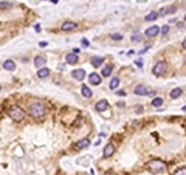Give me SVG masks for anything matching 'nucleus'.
Segmentation results:
<instances>
[{
  "label": "nucleus",
  "mask_w": 186,
  "mask_h": 175,
  "mask_svg": "<svg viewBox=\"0 0 186 175\" xmlns=\"http://www.w3.org/2000/svg\"><path fill=\"white\" fill-rule=\"evenodd\" d=\"M28 113L34 118V119H40V118H43L45 116V106L42 104V102H33V104H30V107H28Z\"/></svg>",
  "instance_id": "1"
},
{
  "label": "nucleus",
  "mask_w": 186,
  "mask_h": 175,
  "mask_svg": "<svg viewBox=\"0 0 186 175\" xmlns=\"http://www.w3.org/2000/svg\"><path fill=\"white\" fill-rule=\"evenodd\" d=\"M146 167L152 172V173H161V172H165L168 169L166 163L165 161H161V160H152L146 164Z\"/></svg>",
  "instance_id": "2"
},
{
  "label": "nucleus",
  "mask_w": 186,
  "mask_h": 175,
  "mask_svg": "<svg viewBox=\"0 0 186 175\" xmlns=\"http://www.w3.org/2000/svg\"><path fill=\"white\" fill-rule=\"evenodd\" d=\"M8 115H9V118H11L13 121H16V122H19V121H22L23 118H25V112H23L19 106L11 107V109L8 110Z\"/></svg>",
  "instance_id": "3"
},
{
  "label": "nucleus",
  "mask_w": 186,
  "mask_h": 175,
  "mask_svg": "<svg viewBox=\"0 0 186 175\" xmlns=\"http://www.w3.org/2000/svg\"><path fill=\"white\" fill-rule=\"evenodd\" d=\"M166 70H168V64H166L165 61H158V62L154 65L152 73L155 74V76H163V74L166 73Z\"/></svg>",
  "instance_id": "4"
},
{
  "label": "nucleus",
  "mask_w": 186,
  "mask_h": 175,
  "mask_svg": "<svg viewBox=\"0 0 186 175\" xmlns=\"http://www.w3.org/2000/svg\"><path fill=\"white\" fill-rule=\"evenodd\" d=\"M76 28H78V23H76V22H72V20L64 22V23H62V27H61L62 31H75Z\"/></svg>",
  "instance_id": "5"
},
{
  "label": "nucleus",
  "mask_w": 186,
  "mask_h": 175,
  "mask_svg": "<svg viewBox=\"0 0 186 175\" xmlns=\"http://www.w3.org/2000/svg\"><path fill=\"white\" fill-rule=\"evenodd\" d=\"M160 33V28L157 27V25H152V27H149L146 31H144V36L146 37H157Z\"/></svg>",
  "instance_id": "6"
},
{
  "label": "nucleus",
  "mask_w": 186,
  "mask_h": 175,
  "mask_svg": "<svg viewBox=\"0 0 186 175\" xmlns=\"http://www.w3.org/2000/svg\"><path fill=\"white\" fill-rule=\"evenodd\" d=\"M133 93L135 95H140V96H144V95H154V91H151V90H147L146 88V85H136L135 88H133Z\"/></svg>",
  "instance_id": "7"
},
{
  "label": "nucleus",
  "mask_w": 186,
  "mask_h": 175,
  "mask_svg": "<svg viewBox=\"0 0 186 175\" xmlns=\"http://www.w3.org/2000/svg\"><path fill=\"white\" fill-rule=\"evenodd\" d=\"M107 109H109V102L106 101V99H101V101H98V102H96V106H95V110H96V112H99V113L106 112Z\"/></svg>",
  "instance_id": "8"
},
{
  "label": "nucleus",
  "mask_w": 186,
  "mask_h": 175,
  "mask_svg": "<svg viewBox=\"0 0 186 175\" xmlns=\"http://www.w3.org/2000/svg\"><path fill=\"white\" fill-rule=\"evenodd\" d=\"M88 81H90L91 85H99L101 84V76L98 73H91V74H88Z\"/></svg>",
  "instance_id": "9"
},
{
  "label": "nucleus",
  "mask_w": 186,
  "mask_h": 175,
  "mask_svg": "<svg viewBox=\"0 0 186 175\" xmlns=\"http://www.w3.org/2000/svg\"><path fill=\"white\" fill-rule=\"evenodd\" d=\"M72 76H73L76 81H82V79L85 78V71H84L82 68H79V70H75V71H72Z\"/></svg>",
  "instance_id": "10"
},
{
  "label": "nucleus",
  "mask_w": 186,
  "mask_h": 175,
  "mask_svg": "<svg viewBox=\"0 0 186 175\" xmlns=\"http://www.w3.org/2000/svg\"><path fill=\"white\" fill-rule=\"evenodd\" d=\"M113 154H115V146H113V144H107L106 149H104V152H102L104 158H109V157H112Z\"/></svg>",
  "instance_id": "11"
},
{
  "label": "nucleus",
  "mask_w": 186,
  "mask_h": 175,
  "mask_svg": "<svg viewBox=\"0 0 186 175\" xmlns=\"http://www.w3.org/2000/svg\"><path fill=\"white\" fill-rule=\"evenodd\" d=\"M65 61H67V64H78V61H79V58H78V54H75V53H68L67 56H65Z\"/></svg>",
  "instance_id": "12"
},
{
  "label": "nucleus",
  "mask_w": 186,
  "mask_h": 175,
  "mask_svg": "<svg viewBox=\"0 0 186 175\" xmlns=\"http://www.w3.org/2000/svg\"><path fill=\"white\" fill-rule=\"evenodd\" d=\"M3 68H5L6 71H14V70H16V62L11 61V59H8V61L3 62Z\"/></svg>",
  "instance_id": "13"
},
{
  "label": "nucleus",
  "mask_w": 186,
  "mask_h": 175,
  "mask_svg": "<svg viewBox=\"0 0 186 175\" xmlns=\"http://www.w3.org/2000/svg\"><path fill=\"white\" fill-rule=\"evenodd\" d=\"M48 76H50V70H48V68H46V67L39 68V71H37V78L43 79V78H48Z\"/></svg>",
  "instance_id": "14"
},
{
  "label": "nucleus",
  "mask_w": 186,
  "mask_h": 175,
  "mask_svg": "<svg viewBox=\"0 0 186 175\" xmlns=\"http://www.w3.org/2000/svg\"><path fill=\"white\" fill-rule=\"evenodd\" d=\"M45 62H46V61H45L43 56H36V58H34V65H36L37 68H42V67L45 65Z\"/></svg>",
  "instance_id": "15"
},
{
  "label": "nucleus",
  "mask_w": 186,
  "mask_h": 175,
  "mask_svg": "<svg viewBox=\"0 0 186 175\" xmlns=\"http://www.w3.org/2000/svg\"><path fill=\"white\" fill-rule=\"evenodd\" d=\"M102 62H104V58H101V56H93L91 58V65L93 67H101Z\"/></svg>",
  "instance_id": "16"
},
{
  "label": "nucleus",
  "mask_w": 186,
  "mask_h": 175,
  "mask_svg": "<svg viewBox=\"0 0 186 175\" xmlns=\"http://www.w3.org/2000/svg\"><path fill=\"white\" fill-rule=\"evenodd\" d=\"M81 93H82V96L84 98H91V88L88 87V85H82V88H81Z\"/></svg>",
  "instance_id": "17"
},
{
  "label": "nucleus",
  "mask_w": 186,
  "mask_h": 175,
  "mask_svg": "<svg viewBox=\"0 0 186 175\" xmlns=\"http://www.w3.org/2000/svg\"><path fill=\"white\" fill-rule=\"evenodd\" d=\"M181 93H183V90H181L180 87H177V88H174V90H171V93H169V96H171L172 99H177V98H180V96H181Z\"/></svg>",
  "instance_id": "18"
},
{
  "label": "nucleus",
  "mask_w": 186,
  "mask_h": 175,
  "mask_svg": "<svg viewBox=\"0 0 186 175\" xmlns=\"http://www.w3.org/2000/svg\"><path fill=\"white\" fill-rule=\"evenodd\" d=\"M118 85H120V78H118V76L112 78V81H110V84H109L110 90H116V88H118Z\"/></svg>",
  "instance_id": "19"
},
{
  "label": "nucleus",
  "mask_w": 186,
  "mask_h": 175,
  "mask_svg": "<svg viewBox=\"0 0 186 175\" xmlns=\"http://www.w3.org/2000/svg\"><path fill=\"white\" fill-rule=\"evenodd\" d=\"M90 146V140L88 138H84V140H81L78 144H76V149H85V147H88Z\"/></svg>",
  "instance_id": "20"
},
{
  "label": "nucleus",
  "mask_w": 186,
  "mask_h": 175,
  "mask_svg": "<svg viewBox=\"0 0 186 175\" xmlns=\"http://www.w3.org/2000/svg\"><path fill=\"white\" fill-rule=\"evenodd\" d=\"M112 70H113V67H112V65H106V67L102 68V73H101V74H102L104 78H109L110 74H112Z\"/></svg>",
  "instance_id": "21"
},
{
  "label": "nucleus",
  "mask_w": 186,
  "mask_h": 175,
  "mask_svg": "<svg viewBox=\"0 0 186 175\" xmlns=\"http://www.w3.org/2000/svg\"><path fill=\"white\" fill-rule=\"evenodd\" d=\"M158 16H160V14H158L157 11H152L151 14H147V16H144V20H146V22H152V20H155V19H158Z\"/></svg>",
  "instance_id": "22"
},
{
  "label": "nucleus",
  "mask_w": 186,
  "mask_h": 175,
  "mask_svg": "<svg viewBox=\"0 0 186 175\" xmlns=\"http://www.w3.org/2000/svg\"><path fill=\"white\" fill-rule=\"evenodd\" d=\"M161 106H163V99H161V98L152 99V107H161Z\"/></svg>",
  "instance_id": "23"
},
{
  "label": "nucleus",
  "mask_w": 186,
  "mask_h": 175,
  "mask_svg": "<svg viewBox=\"0 0 186 175\" xmlns=\"http://www.w3.org/2000/svg\"><path fill=\"white\" fill-rule=\"evenodd\" d=\"M175 9H177V6H175V5H171V6H168V8L165 9V13H168V14H174Z\"/></svg>",
  "instance_id": "24"
},
{
  "label": "nucleus",
  "mask_w": 186,
  "mask_h": 175,
  "mask_svg": "<svg viewBox=\"0 0 186 175\" xmlns=\"http://www.w3.org/2000/svg\"><path fill=\"white\" fill-rule=\"evenodd\" d=\"M169 33V25H163V28H161V34L163 36H168Z\"/></svg>",
  "instance_id": "25"
},
{
  "label": "nucleus",
  "mask_w": 186,
  "mask_h": 175,
  "mask_svg": "<svg viewBox=\"0 0 186 175\" xmlns=\"http://www.w3.org/2000/svg\"><path fill=\"white\" fill-rule=\"evenodd\" d=\"M174 175H186V167H180V169H177Z\"/></svg>",
  "instance_id": "26"
},
{
  "label": "nucleus",
  "mask_w": 186,
  "mask_h": 175,
  "mask_svg": "<svg viewBox=\"0 0 186 175\" xmlns=\"http://www.w3.org/2000/svg\"><path fill=\"white\" fill-rule=\"evenodd\" d=\"M112 39H113V40H121L123 36H121L120 33H113V34H112Z\"/></svg>",
  "instance_id": "27"
},
{
  "label": "nucleus",
  "mask_w": 186,
  "mask_h": 175,
  "mask_svg": "<svg viewBox=\"0 0 186 175\" xmlns=\"http://www.w3.org/2000/svg\"><path fill=\"white\" fill-rule=\"evenodd\" d=\"M135 112L136 113H143L144 112V107L143 106H135Z\"/></svg>",
  "instance_id": "28"
},
{
  "label": "nucleus",
  "mask_w": 186,
  "mask_h": 175,
  "mask_svg": "<svg viewBox=\"0 0 186 175\" xmlns=\"http://www.w3.org/2000/svg\"><path fill=\"white\" fill-rule=\"evenodd\" d=\"M132 40H133V42H140V40H141V36H140V34H135V36L132 37Z\"/></svg>",
  "instance_id": "29"
},
{
  "label": "nucleus",
  "mask_w": 186,
  "mask_h": 175,
  "mask_svg": "<svg viewBox=\"0 0 186 175\" xmlns=\"http://www.w3.org/2000/svg\"><path fill=\"white\" fill-rule=\"evenodd\" d=\"M135 65L141 68V67H143V61H141V59H136V61H135Z\"/></svg>",
  "instance_id": "30"
},
{
  "label": "nucleus",
  "mask_w": 186,
  "mask_h": 175,
  "mask_svg": "<svg viewBox=\"0 0 186 175\" xmlns=\"http://www.w3.org/2000/svg\"><path fill=\"white\" fill-rule=\"evenodd\" d=\"M9 6H11V3H8V2H6V3H5V2L0 3V8H9Z\"/></svg>",
  "instance_id": "31"
},
{
  "label": "nucleus",
  "mask_w": 186,
  "mask_h": 175,
  "mask_svg": "<svg viewBox=\"0 0 186 175\" xmlns=\"http://www.w3.org/2000/svg\"><path fill=\"white\" fill-rule=\"evenodd\" d=\"M81 43H82V47H88V40H87V39H82Z\"/></svg>",
  "instance_id": "32"
},
{
  "label": "nucleus",
  "mask_w": 186,
  "mask_h": 175,
  "mask_svg": "<svg viewBox=\"0 0 186 175\" xmlns=\"http://www.w3.org/2000/svg\"><path fill=\"white\" fill-rule=\"evenodd\" d=\"M147 48H149V47H146L144 50H140V51H138V54H144V53L147 51Z\"/></svg>",
  "instance_id": "33"
},
{
  "label": "nucleus",
  "mask_w": 186,
  "mask_h": 175,
  "mask_svg": "<svg viewBox=\"0 0 186 175\" xmlns=\"http://www.w3.org/2000/svg\"><path fill=\"white\" fill-rule=\"evenodd\" d=\"M79 51H81V50H79V48H73V53H75V54H78Z\"/></svg>",
  "instance_id": "34"
},
{
  "label": "nucleus",
  "mask_w": 186,
  "mask_h": 175,
  "mask_svg": "<svg viewBox=\"0 0 186 175\" xmlns=\"http://www.w3.org/2000/svg\"><path fill=\"white\" fill-rule=\"evenodd\" d=\"M34 30L39 33V31H40V25H36V27H34Z\"/></svg>",
  "instance_id": "35"
},
{
  "label": "nucleus",
  "mask_w": 186,
  "mask_h": 175,
  "mask_svg": "<svg viewBox=\"0 0 186 175\" xmlns=\"http://www.w3.org/2000/svg\"><path fill=\"white\" fill-rule=\"evenodd\" d=\"M39 45H40V47H42V48H43V47H46V45H48V43H46V42H40V43H39Z\"/></svg>",
  "instance_id": "36"
},
{
  "label": "nucleus",
  "mask_w": 186,
  "mask_h": 175,
  "mask_svg": "<svg viewBox=\"0 0 186 175\" xmlns=\"http://www.w3.org/2000/svg\"><path fill=\"white\" fill-rule=\"evenodd\" d=\"M118 95H120V96H124V95H126V91H123V90H120V91H118Z\"/></svg>",
  "instance_id": "37"
},
{
  "label": "nucleus",
  "mask_w": 186,
  "mask_h": 175,
  "mask_svg": "<svg viewBox=\"0 0 186 175\" xmlns=\"http://www.w3.org/2000/svg\"><path fill=\"white\" fill-rule=\"evenodd\" d=\"M181 47H183V50H186V39L183 40V43H181Z\"/></svg>",
  "instance_id": "38"
},
{
  "label": "nucleus",
  "mask_w": 186,
  "mask_h": 175,
  "mask_svg": "<svg viewBox=\"0 0 186 175\" xmlns=\"http://www.w3.org/2000/svg\"><path fill=\"white\" fill-rule=\"evenodd\" d=\"M51 2H53V3H58V2H59V0H51Z\"/></svg>",
  "instance_id": "39"
},
{
  "label": "nucleus",
  "mask_w": 186,
  "mask_h": 175,
  "mask_svg": "<svg viewBox=\"0 0 186 175\" xmlns=\"http://www.w3.org/2000/svg\"><path fill=\"white\" fill-rule=\"evenodd\" d=\"M181 110H183V112H186V106H184V107H183V109H181Z\"/></svg>",
  "instance_id": "40"
},
{
  "label": "nucleus",
  "mask_w": 186,
  "mask_h": 175,
  "mask_svg": "<svg viewBox=\"0 0 186 175\" xmlns=\"http://www.w3.org/2000/svg\"><path fill=\"white\" fill-rule=\"evenodd\" d=\"M184 22H186V14H184Z\"/></svg>",
  "instance_id": "41"
},
{
  "label": "nucleus",
  "mask_w": 186,
  "mask_h": 175,
  "mask_svg": "<svg viewBox=\"0 0 186 175\" xmlns=\"http://www.w3.org/2000/svg\"><path fill=\"white\" fill-rule=\"evenodd\" d=\"M0 91H2V87H0Z\"/></svg>",
  "instance_id": "42"
}]
</instances>
